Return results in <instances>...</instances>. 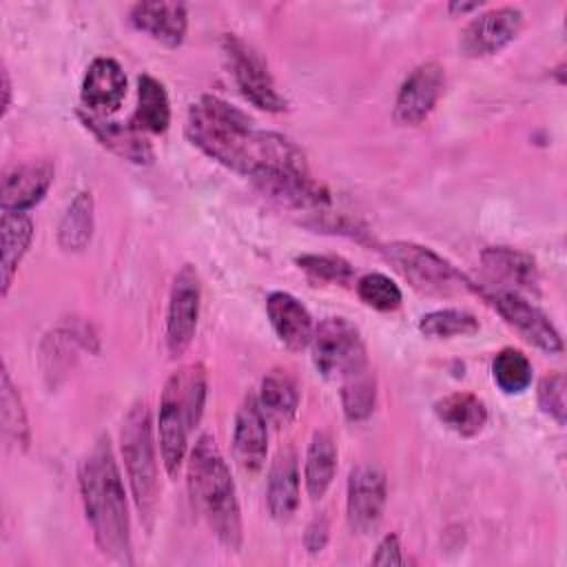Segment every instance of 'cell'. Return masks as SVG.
I'll return each mask as SVG.
<instances>
[{"label": "cell", "mask_w": 567, "mask_h": 567, "mask_svg": "<svg viewBox=\"0 0 567 567\" xmlns=\"http://www.w3.org/2000/svg\"><path fill=\"white\" fill-rule=\"evenodd\" d=\"M0 414H2V434L11 445H20L22 450L29 445V421L20 399V392L11 383L9 370L2 368V385H0Z\"/></svg>", "instance_id": "29"}, {"label": "cell", "mask_w": 567, "mask_h": 567, "mask_svg": "<svg viewBox=\"0 0 567 567\" xmlns=\"http://www.w3.org/2000/svg\"><path fill=\"white\" fill-rule=\"evenodd\" d=\"M445 89V69L439 62H423L410 71L394 100V120L403 126L421 124L436 106Z\"/></svg>", "instance_id": "13"}, {"label": "cell", "mask_w": 567, "mask_h": 567, "mask_svg": "<svg viewBox=\"0 0 567 567\" xmlns=\"http://www.w3.org/2000/svg\"><path fill=\"white\" fill-rule=\"evenodd\" d=\"M266 501L272 518L277 520H288L295 514L299 505V465L292 450L277 454L268 474Z\"/></svg>", "instance_id": "22"}, {"label": "cell", "mask_w": 567, "mask_h": 567, "mask_svg": "<svg viewBox=\"0 0 567 567\" xmlns=\"http://www.w3.org/2000/svg\"><path fill=\"white\" fill-rule=\"evenodd\" d=\"M328 529H330V525H328V518H326L323 514H319V516L312 518V523L308 525L306 536H303L308 551H321V549L326 547V543H328Z\"/></svg>", "instance_id": "37"}, {"label": "cell", "mask_w": 567, "mask_h": 567, "mask_svg": "<svg viewBox=\"0 0 567 567\" xmlns=\"http://www.w3.org/2000/svg\"><path fill=\"white\" fill-rule=\"evenodd\" d=\"M487 299L527 343L549 354L563 352V339L554 323L549 321V317L543 310H538L532 301H527L520 292L496 288L487 295Z\"/></svg>", "instance_id": "12"}, {"label": "cell", "mask_w": 567, "mask_h": 567, "mask_svg": "<svg viewBox=\"0 0 567 567\" xmlns=\"http://www.w3.org/2000/svg\"><path fill=\"white\" fill-rule=\"evenodd\" d=\"M297 264L308 275H312L315 279H321V281L348 284L352 279L350 264L334 255H301V257H297Z\"/></svg>", "instance_id": "34"}, {"label": "cell", "mask_w": 567, "mask_h": 567, "mask_svg": "<svg viewBox=\"0 0 567 567\" xmlns=\"http://www.w3.org/2000/svg\"><path fill=\"white\" fill-rule=\"evenodd\" d=\"M357 295L365 306H370L374 310H381V312H390V310H396L401 306L399 286L381 272L363 275L357 281Z\"/></svg>", "instance_id": "33"}, {"label": "cell", "mask_w": 567, "mask_h": 567, "mask_svg": "<svg viewBox=\"0 0 567 567\" xmlns=\"http://www.w3.org/2000/svg\"><path fill=\"white\" fill-rule=\"evenodd\" d=\"M523 29V13L516 7H498L489 9L474 20L461 33V51L467 58L494 55L505 49Z\"/></svg>", "instance_id": "14"}, {"label": "cell", "mask_w": 567, "mask_h": 567, "mask_svg": "<svg viewBox=\"0 0 567 567\" xmlns=\"http://www.w3.org/2000/svg\"><path fill=\"white\" fill-rule=\"evenodd\" d=\"M478 7H481L478 0H474V2H450V4H447V9H450L452 13H467V11H474V9H478Z\"/></svg>", "instance_id": "38"}, {"label": "cell", "mask_w": 567, "mask_h": 567, "mask_svg": "<svg viewBox=\"0 0 567 567\" xmlns=\"http://www.w3.org/2000/svg\"><path fill=\"white\" fill-rule=\"evenodd\" d=\"M268 454V421L257 403V396L248 394L235 416L233 430V456L241 472L257 474Z\"/></svg>", "instance_id": "15"}, {"label": "cell", "mask_w": 567, "mask_h": 567, "mask_svg": "<svg viewBox=\"0 0 567 567\" xmlns=\"http://www.w3.org/2000/svg\"><path fill=\"white\" fill-rule=\"evenodd\" d=\"M388 498V483L381 467L374 463H359L348 476L346 512L352 532L370 534L377 529L383 516Z\"/></svg>", "instance_id": "11"}, {"label": "cell", "mask_w": 567, "mask_h": 567, "mask_svg": "<svg viewBox=\"0 0 567 567\" xmlns=\"http://www.w3.org/2000/svg\"><path fill=\"white\" fill-rule=\"evenodd\" d=\"M481 264L498 290L534 292L538 288V266L523 250L509 246H489L481 252Z\"/></svg>", "instance_id": "17"}, {"label": "cell", "mask_w": 567, "mask_h": 567, "mask_svg": "<svg viewBox=\"0 0 567 567\" xmlns=\"http://www.w3.org/2000/svg\"><path fill=\"white\" fill-rule=\"evenodd\" d=\"M385 255L394 264V268L405 277V281L423 295L452 297L474 290L472 281L458 268H454L447 259H443L427 246L412 241H394L385 246Z\"/></svg>", "instance_id": "6"}, {"label": "cell", "mask_w": 567, "mask_h": 567, "mask_svg": "<svg viewBox=\"0 0 567 567\" xmlns=\"http://www.w3.org/2000/svg\"><path fill=\"white\" fill-rule=\"evenodd\" d=\"M202 286L193 266H182L173 279L166 310V348L171 357H179L188 350L199 317Z\"/></svg>", "instance_id": "9"}, {"label": "cell", "mask_w": 567, "mask_h": 567, "mask_svg": "<svg viewBox=\"0 0 567 567\" xmlns=\"http://www.w3.org/2000/svg\"><path fill=\"white\" fill-rule=\"evenodd\" d=\"M538 405L545 414L556 419V423H565V377L560 372H551L538 383Z\"/></svg>", "instance_id": "35"}, {"label": "cell", "mask_w": 567, "mask_h": 567, "mask_svg": "<svg viewBox=\"0 0 567 567\" xmlns=\"http://www.w3.org/2000/svg\"><path fill=\"white\" fill-rule=\"evenodd\" d=\"M257 403L268 423L288 425L299 408V388L288 370H272L261 379Z\"/></svg>", "instance_id": "23"}, {"label": "cell", "mask_w": 567, "mask_h": 567, "mask_svg": "<svg viewBox=\"0 0 567 567\" xmlns=\"http://www.w3.org/2000/svg\"><path fill=\"white\" fill-rule=\"evenodd\" d=\"M206 403V370L190 363L173 372L162 390L157 439L164 470L177 476L186 456L188 434L197 427Z\"/></svg>", "instance_id": "4"}, {"label": "cell", "mask_w": 567, "mask_h": 567, "mask_svg": "<svg viewBox=\"0 0 567 567\" xmlns=\"http://www.w3.org/2000/svg\"><path fill=\"white\" fill-rule=\"evenodd\" d=\"M2 93H4L2 113H7V109H9V102H11V84H9V73H7V69H2Z\"/></svg>", "instance_id": "39"}, {"label": "cell", "mask_w": 567, "mask_h": 567, "mask_svg": "<svg viewBox=\"0 0 567 567\" xmlns=\"http://www.w3.org/2000/svg\"><path fill=\"white\" fill-rule=\"evenodd\" d=\"M122 456L126 465V476L131 483L133 501L140 518L151 525L159 501V478H157V456L153 441L151 412L144 401L131 405L122 423Z\"/></svg>", "instance_id": "5"}, {"label": "cell", "mask_w": 567, "mask_h": 567, "mask_svg": "<svg viewBox=\"0 0 567 567\" xmlns=\"http://www.w3.org/2000/svg\"><path fill=\"white\" fill-rule=\"evenodd\" d=\"M80 494L86 520L100 551L115 560H131V520L122 474L109 436H100L80 461Z\"/></svg>", "instance_id": "2"}, {"label": "cell", "mask_w": 567, "mask_h": 567, "mask_svg": "<svg viewBox=\"0 0 567 567\" xmlns=\"http://www.w3.org/2000/svg\"><path fill=\"white\" fill-rule=\"evenodd\" d=\"M436 419L458 436H476L487 423L485 403L470 392H452L434 403Z\"/></svg>", "instance_id": "24"}, {"label": "cell", "mask_w": 567, "mask_h": 567, "mask_svg": "<svg viewBox=\"0 0 567 567\" xmlns=\"http://www.w3.org/2000/svg\"><path fill=\"white\" fill-rule=\"evenodd\" d=\"M337 472V447L328 432L317 430L308 443L306 465H303V481L308 494L317 501L321 498Z\"/></svg>", "instance_id": "27"}, {"label": "cell", "mask_w": 567, "mask_h": 567, "mask_svg": "<svg viewBox=\"0 0 567 567\" xmlns=\"http://www.w3.org/2000/svg\"><path fill=\"white\" fill-rule=\"evenodd\" d=\"M188 489L197 514L228 549L241 545V512L230 470L210 434H202L188 456Z\"/></svg>", "instance_id": "3"}, {"label": "cell", "mask_w": 567, "mask_h": 567, "mask_svg": "<svg viewBox=\"0 0 567 567\" xmlns=\"http://www.w3.org/2000/svg\"><path fill=\"white\" fill-rule=\"evenodd\" d=\"M82 104L95 115H111L126 95V75L113 58H95L82 80Z\"/></svg>", "instance_id": "18"}, {"label": "cell", "mask_w": 567, "mask_h": 567, "mask_svg": "<svg viewBox=\"0 0 567 567\" xmlns=\"http://www.w3.org/2000/svg\"><path fill=\"white\" fill-rule=\"evenodd\" d=\"M250 179L266 197L290 208H321L330 202L328 190L312 179L308 166H266Z\"/></svg>", "instance_id": "10"}, {"label": "cell", "mask_w": 567, "mask_h": 567, "mask_svg": "<svg viewBox=\"0 0 567 567\" xmlns=\"http://www.w3.org/2000/svg\"><path fill=\"white\" fill-rule=\"evenodd\" d=\"M494 383L505 394H520L532 383V363L529 359L516 348H503L492 363Z\"/></svg>", "instance_id": "31"}, {"label": "cell", "mask_w": 567, "mask_h": 567, "mask_svg": "<svg viewBox=\"0 0 567 567\" xmlns=\"http://www.w3.org/2000/svg\"><path fill=\"white\" fill-rule=\"evenodd\" d=\"M374 399H377V388H374L370 368L341 381V405L350 421L368 419L374 410Z\"/></svg>", "instance_id": "32"}, {"label": "cell", "mask_w": 567, "mask_h": 567, "mask_svg": "<svg viewBox=\"0 0 567 567\" xmlns=\"http://www.w3.org/2000/svg\"><path fill=\"white\" fill-rule=\"evenodd\" d=\"M93 233V199L89 193H80L69 210L64 213L60 228H58V239L60 246L66 250H82Z\"/></svg>", "instance_id": "28"}, {"label": "cell", "mask_w": 567, "mask_h": 567, "mask_svg": "<svg viewBox=\"0 0 567 567\" xmlns=\"http://www.w3.org/2000/svg\"><path fill=\"white\" fill-rule=\"evenodd\" d=\"M53 173L49 159H29L7 168L2 175V210L24 213L33 208L49 190Z\"/></svg>", "instance_id": "16"}, {"label": "cell", "mask_w": 567, "mask_h": 567, "mask_svg": "<svg viewBox=\"0 0 567 567\" xmlns=\"http://www.w3.org/2000/svg\"><path fill=\"white\" fill-rule=\"evenodd\" d=\"M481 323L472 312L443 308L421 317L419 330L430 339H452V337H470L478 332Z\"/></svg>", "instance_id": "30"}, {"label": "cell", "mask_w": 567, "mask_h": 567, "mask_svg": "<svg viewBox=\"0 0 567 567\" xmlns=\"http://www.w3.org/2000/svg\"><path fill=\"white\" fill-rule=\"evenodd\" d=\"M312 363L328 379H348L368 370L359 328L346 317H328L312 332Z\"/></svg>", "instance_id": "7"}, {"label": "cell", "mask_w": 567, "mask_h": 567, "mask_svg": "<svg viewBox=\"0 0 567 567\" xmlns=\"http://www.w3.org/2000/svg\"><path fill=\"white\" fill-rule=\"evenodd\" d=\"M131 22L135 29L148 33L153 40L173 49L184 42L188 13L184 2L148 0V2H137L131 9Z\"/></svg>", "instance_id": "19"}, {"label": "cell", "mask_w": 567, "mask_h": 567, "mask_svg": "<svg viewBox=\"0 0 567 567\" xmlns=\"http://www.w3.org/2000/svg\"><path fill=\"white\" fill-rule=\"evenodd\" d=\"M266 312L284 346L290 350H303L310 346L315 332L312 317L297 297L281 290L270 292L266 299Z\"/></svg>", "instance_id": "20"}, {"label": "cell", "mask_w": 567, "mask_h": 567, "mask_svg": "<svg viewBox=\"0 0 567 567\" xmlns=\"http://www.w3.org/2000/svg\"><path fill=\"white\" fill-rule=\"evenodd\" d=\"M2 295H7L18 264L33 239V221L27 213L2 210Z\"/></svg>", "instance_id": "26"}, {"label": "cell", "mask_w": 567, "mask_h": 567, "mask_svg": "<svg viewBox=\"0 0 567 567\" xmlns=\"http://www.w3.org/2000/svg\"><path fill=\"white\" fill-rule=\"evenodd\" d=\"M131 124L142 133H164L171 124V102L164 84L148 73L137 78V109Z\"/></svg>", "instance_id": "25"}, {"label": "cell", "mask_w": 567, "mask_h": 567, "mask_svg": "<svg viewBox=\"0 0 567 567\" xmlns=\"http://www.w3.org/2000/svg\"><path fill=\"white\" fill-rule=\"evenodd\" d=\"M186 135L208 157L246 177L266 166H308L288 137L259 131L244 111L217 95L190 104Z\"/></svg>", "instance_id": "1"}, {"label": "cell", "mask_w": 567, "mask_h": 567, "mask_svg": "<svg viewBox=\"0 0 567 567\" xmlns=\"http://www.w3.org/2000/svg\"><path fill=\"white\" fill-rule=\"evenodd\" d=\"M221 49L233 80L248 102L270 113H281L288 109V102L277 91L266 62L252 47H248L241 38L228 33L221 40Z\"/></svg>", "instance_id": "8"}, {"label": "cell", "mask_w": 567, "mask_h": 567, "mask_svg": "<svg viewBox=\"0 0 567 567\" xmlns=\"http://www.w3.org/2000/svg\"><path fill=\"white\" fill-rule=\"evenodd\" d=\"M80 120L84 122L86 128L93 131V135L109 146L113 153L120 157L135 162V164H146L153 159V148L142 135L140 128H135L131 122H113L106 115H95L91 111H80Z\"/></svg>", "instance_id": "21"}, {"label": "cell", "mask_w": 567, "mask_h": 567, "mask_svg": "<svg viewBox=\"0 0 567 567\" xmlns=\"http://www.w3.org/2000/svg\"><path fill=\"white\" fill-rule=\"evenodd\" d=\"M403 563H405V558L401 556L399 536L396 534H388L379 543V547H377V551L372 556V565H403Z\"/></svg>", "instance_id": "36"}]
</instances>
